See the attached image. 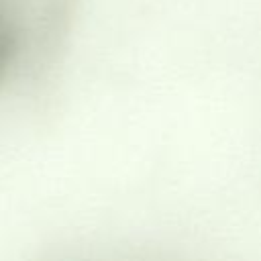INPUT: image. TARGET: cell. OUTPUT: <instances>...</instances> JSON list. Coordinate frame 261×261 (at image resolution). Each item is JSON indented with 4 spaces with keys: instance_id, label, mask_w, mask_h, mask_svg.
Instances as JSON below:
<instances>
[{
    "instance_id": "6da1fadb",
    "label": "cell",
    "mask_w": 261,
    "mask_h": 261,
    "mask_svg": "<svg viewBox=\"0 0 261 261\" xmlns=\"http://www.w3.org/2000/svg\"><path fill=\"white\" fill-rule=\"evenodd\" d=\"M14 57H16V39H14L10 22L6 20V16L0 10V86L8 77Z\"/></svg>"
}]
</instances>
